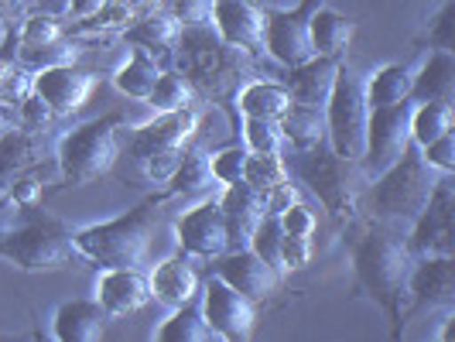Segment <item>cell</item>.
I'll return each mask as SVG.
<instances>
[{"label": "cell", "mask_w": 455, "mask_h": 342, "mask_svg": "<svg viewBox=\"0 0 455 342\" xmlns=\"http://www.w3.org/2000/svg\"><path fill=\"white\" fill-rule=\"evenodd\" d=\"M408 243L387 229H370L353 243V274H356V295L370 298L390 325V339L404 336V305H408V274H411Z\"/></svg>", "instance_id": "1"}, {"label": "cell", "mask_w": 455, "mask_h": 342, "mask_svg": "<svg viewBox=\"0 0 455 342\" xmlns=\"http://www.w3.org/2000/svg\"><path fill=\"white\" fill-rule=\"evenodd\" d=\"M172 62L175 72L192 83V90H203L223 107L257 68V59L223 42L212 24H185L172 48Z\"/></svg>", "instance_id": "2"}, {"label": "cell", "mask_w": 455, "mask_h": 342, "mask_svg": "<svg viewBox=\"0 0 455 342\" xmlns=\"http://www.w3.org/2000/svg\"><path fill=\"white\" fill-rule=\"evenodd\" d=\"M155 199L120 212L114 219L72 229V251L83 264L92 267H140L151 251V236L158 227Z\"/></svg>", "instance_id": "3"}, {"label": "cell", "mask_w": 455, "mask_h": 342, "mask_svg": "<svg viewBox=\"0 0 455 342\" xmlns=\"http://www.w3.org/2000/svg\"><path fill=\"white\" fill-rule=\"evenodd\" d=\"M284 164L298 182L308 185L319 195V203L332 212V219L346 223L360 212V195L370 185V179H366L360 161L336 155L329 147V140H322L315 147H305V151H291Z\"/></svg>", "instance_id": "4"}, {"label": "cell", "mask_w": 455, "mask_h": 342, "mask_svg": "<svg viewBox=\"0 0 455 342\" xmlns=\"http://www.w3.org/2000/svg\"><path fill=\"white\" fill-rule=\"evenodd\" d=\"M0 260L24 274L66 271L79 260L72 251V227L38 205H28L18 227L0 229Z\"/></svg>", "instance_id": "5"}, {"label": "cell", "mask_w": 455, "mask_h": 342, "mask_svg": "<svg viewBox=\"0 0 455 342\" xmlns=\"http://www.w3.org/2000/svg\"><path fill=\"white\" fill-rule=\"evenodd\" d=\"M124 131H127L124 114H107L90 123H79L59 137L55 158H59L62 185L79 188V185H90L110 175L124 151Z\"/></svg>", "instance_id": "6"}, {"label": "cell", "mask_w": 455, "mask_h": 342, "mask_svg": "<svg viewBox=\"0 0 455 342\" xmlns=\"http://www.w3.org/2000/svg\"><path fill=\"white\" fill-rule=\"evenodd\" d=\"M435 182H438L435 168L421 158V147L411 140L408 151L394 161L387 171L370 179L366 205L380 223H414L418 212L428 203Z\"/></svg>", "instance_id": "7"}, {"label": "cell", "mask_w": 455, "mask_h": 342, "mask_svg": "<svg viewBox=\"0 0 455 342\" xmlns=\"http://www.w3.org/2000/svg\"><path fill=\"white\" fill-rule=\"evenodd\" d=\"M325 114V140L342 158H363L366 147V120H370V103H366L363 79L342 62L336 86L329 92V103L322 107Z\"/></svg>", "instance_id": "8"}, {"label": "cell", "mask_w": 455, "mask_h": 342, "mask_svg": "<svg viewBox=\"0 0 455 342\" xmlns=\"http://www.w3.org/2000/svg\"><path fill=\"white\" fill-rule=\"evenodd\" d=\"M411 110H414V99L394 103V107H370L366 147H363V158H360L366 179H377L380 171H387L390 164L408 151Z\"/></svg>", "instance_id": "9"}, {"label": "cell", "mask_w": 455, "mask_h": 342, "mask_svg": "<svg viewBox=\"0 0 455 342\" xmlns=\"http://www.w3.org/2000/svg\"><path fill=\"white\" fill-rule=\"evenodd\" d=\"M203 319L209 322L212 336L227 342H247L253 339L257 329V301L247 295H240L236 288H229L223 277L209 274V281L203 284Z\"/></svg>", "instance_id": "10"}, {"label": "cell", "mask_w": 455, "mask_h": 342, "mask_svg": "<svg viewBox=\"0 0 455 342\" xmlns=\"http://www.w3.org/2000/svg\"><path fill=\"white\" fill-rule=\"evenodd\" d=\"M452 212H455L452 175H438L428 203L418 212V219L411 223V236L404 240L411 257H432V253H449V257H455Z\"/></svg>", "instance_id": "11"}, {"label": "cell", "mask_w": 455, "mask_h": 342, "mask_svg": "<svg viewBox=\"0 0 455 342\" xmlns=\"http://www.w3.org/2000/svg\"><path fill=\"white\" fill-rule=\"evenodd\" d=\"M209 24L223 42L247 52L257 62L267 55V7L260 0H212Z\"/></svg>", "instance_id": "12"}, {"label": "cell", "mask_w": 455, "mask_h": 342, "mask_svg": "<svg viewBox=\"0 0 455 342\" xmlns=\"http://www.w3.org/2000/svg\"><path fill=\"white\" fill-rule=\"evenodd\" d=\"M408 301L404 319H414L421 312H452L455 308V257L432 253L414 257L408 274Z\"/></svg>", "instance_id": "13"}, {"label": "cell", "mask_w": 455, "mask_h": 342, "mask_svg": "<svg viewBox=\"0 0 455 342\" xmlns=\"http://www.w3.org/2000/svg\"><path fill=\"white\" fill-rule=\"evenodd\" d=\"M325 0H301L291 11H267V55L277 66L291 68L308 62L312 52V14Z\"/></svg>", "instance_id": "14"}, {"label": "cell", "mask_w": 455, "mask_h": 342, "mask_svg": "<svg viewBox=\"0 0 455 342\" xmlns=\"http://www.w3.org/2000/svg\"><path fill=\"white\" fill-rule=\"evenodd\" d=\"M199 131V114L196 107H182V110H172V114H158L155 120L140 123L134 134L127 137V158L140 164L151 155L161 151H182L192 144V137Z\"/></svg>", "instance_id": "15"}, {"label": "cell", "mask_w": 455, "mask_h": 342, "mask_svg": "<svg viewBox=\"0 0 455 342\" xmlns=\"http://www.w3.org/2000/svg\"><path fill=\"white\" fill-rule=\"evenodd\" d=\"M100 90V76L90 68L79 66H52L38 68L31 79V92H38L52 107L55 116L79 114L86 103L92 99V92Z\"/></svg>", "instance_id": "16"}, {"label": "cell", "mask_w": 455, "mask_h": 342, "mask_svg": "<svg viewBox=\"0 0 455 342\" xmlns=\"http://www.w3.org/2000/svg\"><path fill=\"white\" fill-rule=\"evenodd\" d=\"M175 233H179L182 253H188V257L216 260L229 251L227 219H223V209L216 199H205V203L192 205L188 212H182L175 219Z\"/></svg>", "instance_id": "17"}, {"label": "cell", "mask_w": 455, "mask_h": 342, "mask_svg": "<svg viewBox=\"0 0 455 342\" xmlns=\"http://www.w3.org/2000/svg\"><path fill=\"white\" fill-rule=\"evenodd\" d=\"M216 277H223L229 288H236L240 295L253 298L257 305L264 298H271L277 288H281V277L284 274L271 267L267 260H260L257 253L247 247V251H227L223 257H216V267H212Z\"/></svg>", "instance_id": "18"}, {"label": "cell", "mask_w": 455, "mask_h": 342, "mask_svg": "<svg viewBox=\"0 0 455 342\" xmlns=\"http://www.w3.org/2000/svg\"><path fill=\"white\" fill-rule=\"evenodd\" d=\"M216 203H220L223 219H227L229 251H247L253 229L267 212V192L253 188L251 182H233L223 188V195Z\"/></svg>", "instance_id": "19"}, {"label": "cell", "mask_w": 455, "mask_h": 342, "mask_svg": "<svg viewBox=\"0 0 455 342\" xmlns=\"http://www.w3.org/2000/svg\"><path fill=\"white\" fill-rule=\"evenodd\" d=\"M96 301L107 308L110 319L134 315L151 301L148 274L137 267H103L96 277Z\"/></svg>", "instance_id": "20"}, {"label": "cell", "mask_w": 455, "mask_h": 342, "mask_svg": "<svg viewBox=\"0 0 455 342\" xmlns=\"http://www.w3.org/2000/svg\"><path fill=\"white\" fill-rule=\"evenodd\" d=\"M339 59H325V55H312L308 62L301 66H291L281 83L284 90L291 92V103L298 107H312V110H322L329 103V92L336 86V76H339Z\"/></svg>", "instance_id": "21"}, {"label": "cell", "mask_w": 455, "mask_h": 342, "mask_svg": "<svg viewBox=\"0 0 455 342\" xmlns=\"http://www.w3.org/2000/svg\"><path fill=\"white\" fill-rule=\"evenodd\" d=\"M148 284H151V298H158L164 308L188 305L203 291V277L188 253H175V257L155 264V271L148 274Z\"/></svg>", "instance_id": "22"}, {"label": "cell", "mask_w": 455, "mask_h": 342, "mask_svg": "<svg viewBox=\"0 0 455 342\" xmlns=\"http://www.w3.org/2000/svg\"><path fill=\"white\" fill-rule=\"evenodd\" d=\"M107 308L96 298H72L55 308L52 332L59 342H100L107 336Z\"/></svg>", "instance_id": "23"}, {"label": "cell", "mask_w": 455, "mask_h": 342, "mask_svg": "<svg viewBox=\"0 0 455 342\" xmlns=\"http://www.w3.org/2000/svg\"><path fill=\"white\" fill-rule=\"evenodd\" d=\"M168 0H103V7L83 18V21L72 28V35H92V38H110V35H124L131 24H137L140 18L161 11Z\"/></svg>", "instance_id": "24"}, {"label": "cell", "mask_w": 455, "mask_h": 342, "mask_svg": "<svg viewBox=\"0 0 455 342\" xmlns=\"http://www.w3.org/2000/svg\"><path fill=\"white\" fill-rule=\"evenodd\" d=\"M455 96V55L432 48L421 68L411 76V99L414 103H452Z\"/></svg>", "instance_id": "25"}, {"label": "cell", "mask_w": 455, "mask_h": 342, "mask_svg": "<svg viewBox=\"0 0 455 342\" xmlns=\"http://www.w3.org/2000/svg\"><path fill=\"white\" fill-rule=\"evenodd\" d=\"M45 131H31L18 123L14 131L0 137V188L11 182L14 175H21L24 168H35L38 161L45 158Z\"/></svg>", "instance_id": "26"}, {"label": "cell", "mask_w": 455, "mask_h": 342, "mask_svg": "<svg viewBox=\"0 0 455 342\" xmlns=\"http://www.w3.org/2000/svg\"><path fill=\"white\" fill-rule=\"evenodd\" d=\"M356 28H360L356 18H346V14L322 4L319 11L312 14V52L325 55V59L346 62V52H349V42H353Z\"/></svg>", "instance_id": "27"}, {"label": "cell", "mask_w": 455, "mask_h": 342, "mask_svg": "<svg viewBox=\"0 0 455 342\" xmlns=\"http://www.w3.org/2000/svg\"><path fill=\"white\" fill-rule=\"evenodd\" d=\"M233 99L240 116H267V120H281L291 107V92L284 90V83L274 79H247Z\"/></svg>", "instance_id": "28"}, {"label": "cell", "mask_w": 455, "mask_h": 342, "mask_svg": "<svg viewBox=\"0 0 455 342\" xmlns=\"http://www.w3.org/2000/svg\"><path fill=\"white\" fill-rule=\"evenodd\" d=\"M185 24L168 11V7H161L155 14H148V18H140L137 24H131L127 31H124V38L131 42V45H140L148 48L155 59L158 55H172V48L179 42V35H182Z\"/></svg>", "instance_id": "29"}, {"label": "cell", "mask_w": 455, "mask_h": 342, "mask_svg": "<svg viewBox=\"0 0 455 342\" xmlns=\"http://www.w3.org/2000/svg\"><path fill=\"white\" fill-rule=\"evenodd\" d=\"M168 188L161 192L155 203L161 199H175V195H203L209 192L216 179H212V168H209V155L199 151V147H185L182 161H179V168L172 171V179H168Z\"/></svg>", "instance_id": "30"}, {"label": "cell", "mask_w": 455, "mask_h": 342, "mask_svg": "<svg viewBox=\"0 0 455 342\" xmlns=\"http://www.w3.org/2000/svg\"><path fill=\"white\" fill-rule=\"evenodd\" d=\"M161 62L148 52V48L134 45L131 48V59L114 72V86L124 96H134V99H148L155 83L161 79Z\"/></svg>", "instance_id": "31"}, {"label": "cell", "mask_w": 455, "mask_h": 342, "mask_svg": "<svg viewBox=\"0 0 455 342\" xmlns=\"http://www.w3.org/2000/svg\"><path fill=\"white\" fill-rule=\"evenodd\" d=\"M411 76H414V72H411L408 66H401V62L380 66L370 79H363L366 103H370V107H394V103L411 99Z\"/></svg>", "instance_id": "32"}, {"label": "cell", "mask_w": 455, "mask_h": 342, "mask_svg": "<svg viewBox=\"0 0 455 342\" xmlns=\"http://www.w3.org/2000/svg\"><path fill=\"white\" fill-rule=\"evenodd\" d=\"M155 339L158 342H209V339H216V336H212L209 322L203 319V308H199L196 301H188V305L172 308V315L155 329Z\"/></svg>", "instance_id": "33"}, {"label": "cell", "mask_w": 455, "mask_h": 342, "mask_svg": "<svg viewBox=\"0 0 455 342\" xmlns=\"http://www.w3.org/2000/svg\"><path fill=\"white\" fill-rule=\"evenodd\" d=\"M277 123H281L284 144H291V151H305V147H315V144L325 140V114L312 110V107L291 103L288 114L281 116Z\"/></svg>", "instance_id": "34"}, {"label": "cell", "mask_w": 455, "mask_h": 342, "mask_svg": "<svg viewBox=\"0 0 455 342\" xmlns=\"http://www.w3.org/2000/svg\"><path fill=\"white\" fill-rule=\"evenodd\" d=\"M455 131V110L452 103H414V110H411V140L418 144V147H425V144H432L435 137L449 134Z\"/></svg>", "instance_id": "35"}, {"label": "cell", "mask_w": 455, "mask_h": 342, "mask_svg": "<svg viewBox=\"0 0 455 342\" xmlns=\"http://www.w3.org/2000/svg\"><path fill=\"white\" fill-rule=\"evenodd\" d=\"M14 59H18L21 66L31 68V72H38V68H52V66H76V62L83 59V48L66 35V38L48 42V45L14 48Z\"/></svg>", "instance_id": "36"}, {"label": "cell", "mask_w": 455, "mask_h": 342, "mask_svg": "<svg viewBox=\"0 0 455 342\" xmlns=\"http://www.w3.org/2000/svg\"><path fill=\"white\" fill-rule=\"evenodd\" d=\"M243 182H251L260 192H274L281 185L291 182V171L284 164V155H260V151H247V164H243Z\"/></svg>", "instance_id": "37"}, {"label": "cell", "mask_w": 455, "mask_h": 342, "mask_svg": "<svg viewBox=\"0 0 455 342\" xmlns=\"http://www.w3.org/2000/svg\"><path fill=\"white\" fill-rule=\"evenodd\" d=\"M192 96H196V90H192V83L185 76H179V72H161V79L155 83V90H151V96L144 103L155 114H172V110L192 107Z\"/></svg>", "instance_id": "38"}, {"label": "cell", "mask_w": 455, "mask_h": 342, "mask_svg": "<svg viewBox=\"0 0 455 342\" xmlns=\"http://www.w3.org/2000/svg\"><path fill=\"white\" fill-rule=\"evenodd\" d=\"M14 31V48H28V45H48V42H59L66 38V24L59 18H48V14H28Z\"/></svg>", "instance_id": "39"}, {"label": "cell", "mask_w": 455, "mask_h": 342, "mask_svg": "<svg viewBox=\"0 0 455 342\" xmlns=\"http://www.w3.org/2000/svg\"><path fill=\"white\" fill-rule=\"evenodd\" d=\"M243 144L247 151H260V155H281L284 147V134H281V123L267 120V116H243Z\"/></svg>", "instance_id": "40"}, {"label": "cell", "mask_w": 455, "mask_h": 342, "mask_svg": "<svg viewBox=\"0 0 455 342\" xmlns=\"http://www.w3.org/2000/svg\"><path fill=\"white\" fill-rule=\"evenodd\" d=\"M281 236H284V229H281V219H277V212H264V219L257 223L251 236V251L260 257V260H267L271 267H277V253H281ZM281 271V267H277Z\"/></svg>", "instance_id": "41"}, {"label": "cell", "mask_w": 455, "mask_h": 342, "mask_svg": "<svg viewBox=\"0 0 455 342\" xmlns=\"http://www.w3.org/2000/svg\"><path fill=\"white\" fill-rule=\"evenodd\" d=\"M312 257H315L312 236H298V233H284V236H281V253H277V267H281V274H291V271L308 267Z\"/></svg>", "instance_id": "42"}, {"label": "cell", "mask_w": 455, "mask_h": 342, "mask_svg": "<svg viewBox=\"0 0 455 342\" xmlns=\"http://www.w3.org/2000/svg\"><path fill=\"white\" fill-rule=\"evenodd\" d=\"M421 45L442 48V52H452L455 48V0H442L438 14L432 18V28L421 38Z\"/></svg>", "instance_id": "43"}, {"label": "cell", "mask_w": 455, "mask_h": 342, "mask_svg": "<svg viewBox=\"0 0 455 342\" xmlns=\"http://www.w3.org/2000/svg\"><path fill=\"white\" fill-rule=\"evenodd\" d=\"M243 164H247V147H223V151L209 155L212 179H216L220 185L243 182Z\"/></svg>", "instance_id": "44"}, {"label": "cell", "mask_w": 455, "mask_h": 342, "mask_svg": "<svg viewBox=\"0 0 455 342\" xmlns=\"http://www.w3.org/2000/svg\"><path fill=\"white\" fill-rule=\"evenodd\" d=\"M4 188H11L7 203H14L18 209H28V205H38V199H42V192H45V185H42V175H38L35 168H24L21 175H14V179H11V182L4 185Z\"/></svg>", "instance_id": "45"}, {"label": "cell", "mask_w": 455, "mask_h": 342, "mask_svg": "<svg viewBox=\"0 0 455 342\" xmlns=\"http://www.w3.org/2000/svg\"><path fill=\"white\" fill-rule=\"evenodd\" d=\"M421 158L432 164L438 175H452L455 171V131L435 137L432 144L421 147Z\"/></svg>", "instance_id": "46"}, {"label": "cell", "mask_w": 455, "mask_h": 342, "mask_svg": "<svg viewBox=\"0 0 455 342\" xmlns=\"http://www.w3.org/2000/svg\"><path fill=\"white\" fill-rule=\"evenodd\" d=\"M18 114H21L24 127H31V131H48V127H52V120H59V116L52 114V107H48L38 92H28V96H24L21 103H18Z\"/></svg>", "instance_id": "47"}, {"label": "cell", "mask_w": 455, "mask_h": 342, "mask_svg": "<svg viewBox=\"0 0 455 342\" xmlns=\"http://www.w3.org/2000/svg\"><path fill=\"white\" fill-rule=\"evenodd\" d=\"M277 219H281L284 233H298V236H312L315 233V212L301 203H291L288 209H281Z\"/></svg>", "instance_id": "48"}, {"label": "cell", "mask_w": 455, "mask_h": 342, "mask_svg": "<svg viewBox=\"0 0 455 342\" xmlns=\"http://www.w3.org/2000/svg\"><path fill=\"white\" fill-rule=\"evenodd\" d=\"M164 7H168L182 24H209L212 0H168Z\"/></svg>", "instance_id": "49"}, {"label": "cell", "mask_w": 455, "mask_h": 342, "mask_svg": "<svg viewBox=\"0 0 455 342\" xmlns=\"http://www.w3.org/2000/svg\"><path fill=\"white\" fill-rule=\"evenodd\" d=\"M31 14V7H28V0H0V24L11 31V28H18Z\"/></svg>", "instance_id": "50"}, {"label": "cell", "mask_w": 455, "mask_h": 342, "mask_svg": "<svg viewBox=\"0 0 455 342\" xmlns=\"http://www.w3.org/2000/svg\"><path fill=\"white\" fill-rule=\"evenodd\" d=\"M35 11H38V14H48V18L66 21V18H72V0H38Z\"/></svg>", "instance_id": "51"}, {"label": "cell", "mask_w": 455, "mask_h": 342, "mask_svg": "<svg viewBox=\"0 0 455 342\" xmlns=\"http://www.w3.org/2000/svg\"><path fill=\"white\" fill-rule=\"evenodd\" d=\"M18 123H21L18 107H11V103H4V99H0V137L7 134V131H14Z\"/></svg>", "instance_id": "52"}, {"label": "cell", "mask_w": 455, "mask_h": 342, "mask_svg": "<svg viewBox=\"0 0 455 342\" xmlns=\"http://www.w3.org/2000/svg\"><path fill=\"white\" fill-rule=\"evenodd\" d=\"M100 7H103V0H72V18H79V21L92 18Z\"/></svg>", "instance_id": "53"}, {"label": "cell", "mask_w": 455, "mask_h": 342, "mask_svg": "<svg viewBox=\"0 0 455 342\" xmlns=\"http://www.w3.org/2000/svg\"><path fill=\"white\" fill-rule=\"evenodd\" d=\"M4 35H7V28H4V24H0V45H4Z\"/></svg>", "instance_id": "54"}]
</instances>
